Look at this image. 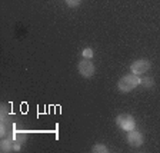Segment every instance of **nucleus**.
<instances>
[{
  "label": "nucleus",
  "mask_w": 160,
  "mask_h": 153,
  "mask_svg": "<svg viewBox=\"0 0 160 153\" xmlns=\"http://www.w3.org/2000/svg\"><path fill=\"white\" fill-rule=\"evenodd\" d=\"M140 84H142L143 87H146V89H152V87L154 86V82H153L152 77H146V79H142Z\"/></svg>",
  "instance_id": "6e6552de"
},
{
  "label": "nucleus",
  "mask_w": 160,
  "mask_h": 153,
  "mask_svg": "<svg viewBox=\"0 0 160 153\" xmlns=\"http://www.w3.org/2000/svg\"><path fill=\"white\" fill-rule=\"evenodd\" d=\"M140 82H142V79H139L137 74H126L117 82V89L122 93H129V92H132L133 89H136L139 86Z\"/></svg>",
  "instance_id": "f257e3e1"
},
{
  "label": "nucleus",
  "mask_w": 160,
  "mask_h": 153,
  "mask_svg": "<svg viewBox=\"0 0 160 153\" xmlns=\"http://www.w3.org/2000/svg\"><path fill=\"white\" fill-rule=\"evenodd\" d=\"M150 67H152L150 60L140 59V60H136V62H133V63H132V66H130V70H132V73H133V74H137V76H140V74L146 73Z\"/></svg>",
  "instance_id": "20e7f679"
},
{
  "label": "nucleus",
  "mask_w": 160,
  "mask_h": 153,
  "mask_svg": "<svg viewBox=\"0 0 160 153\" xmlns=\"http://www.w3.org/2000/svg\"><path fill=\"white\" fill-rule=\"evenodd\" d=\"M64 2H66V4L69 7H77L82 3V0H64Z\"/></svg>",
  "instance_id": "1a4fd4ad"
},
{
  "label": "nucleus",
  "mask_w": 160,
  "mask_h": 153,
  "mask_svg": "<svg viewBox=\"0 0 160 153\" xmlns=\"http://www.w3.org/2000/svg\"><path fill=\"white\" fill-rule=\"evenodd\" d=\"M116 123H117V126H120V129L126 130V132L136 129V120H134L133 116H130V115H119L116 117Z\"/></svg>",
  "instance_id": "7ed1b4c3"
},
{
  "label": "nucleus",
  "mask_w": 160,
  "mask_h": 153,
  "mask_svg": "<svg viewBox=\"0 0 160 153\" xmlns=\"http://www.w3.org/2000/svg\"><path fill=\"white\" fill-rule=\"evenodd\" d=\"M83 57H86V59H92V57H93V50L89 49V47L84 49L83 50Z\"/></svg>",
  "instance_id": "9d476101"
},
{
  "label": "nucleus",
  "mask_w": 160,
  "mask_h": 153,
  "mask_svg": "<svg viewBox=\"0 0 160 153\" xmlns=\"http://www.w3.org/2000/svg\"><path fill=\"white\" fill-rule=\"evenodd\" d=\"M0 150L3 153H9L12 150H14V142L10 137H4L2 142H0Z\"/></svg>",
  "instance_id": "423d86ee"
},
{
  "label": "nucleus",
  "mask_w": 160,
  "mask_h": 153,
  "mask_svg": "<svg viewBox=\"0 0 160 153\" xmlns=\"http://www.w3.org/2000/svg\"><path fill=\"white\" fill-rule=\"evenodd\" d=\"M92 152H93V153H107V152H109V149H107L104 145L97 143V145H94V146L92 147Z\"/></svg>",
  "instance_id": "0eeeda50"
},
{
  "label": "nucleus",
  "mask_w": 160,
  "mask_h": 153,
  "mask_svg": "<svg viewBox=\"0 0 160 153\" xmlns=\"http://www.w3.org/2000/svg\"><path fill=\"white\" fill-rule=\"evenodd\" d=\"M77 70H79V74L84 79H90L96 73V67H94L93 62L90 59H83L80 60L79 64H77Z\"/></svg>",
  "instance_id": "f03ea898"
},
{
  "label": "nucleus",
  "mask_w": 160,
  "mask_h": 153,
  "mask_svg": "<svg viewBox=\"0 0 160 153\" xmlns=\"http://www.w3.org/2000/svg\"><path fill=\"white\" fill-rule=\"evenodd\" d=\"M143 142H144L143 135L137 132V130H130L127 133V143L132 147H140L143 145Z\"/></svg>",
  "instance_id": "39448f33"
}]
</instances>
